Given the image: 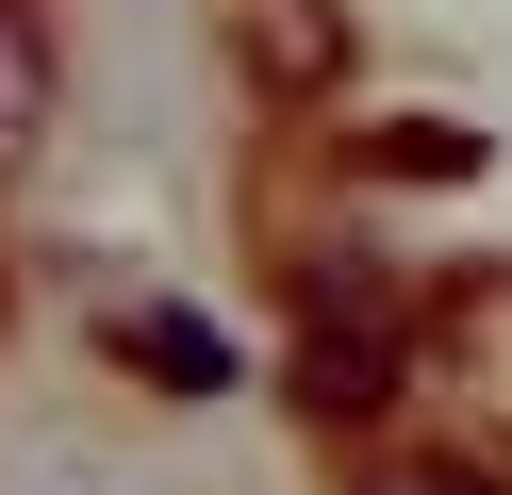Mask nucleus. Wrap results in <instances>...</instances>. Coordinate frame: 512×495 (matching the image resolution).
Returning a JSON list of instances; mask_svg holds the SVG:
<instances>
[{"label":"nucleus","mask_w":512,"mask_h":495,"mask_svg":"<svg viewBox=\"0 0 512 495\" xmlns=\"http://www.w3.org/2000/svg\"><path fill=\"white\" fill-rule=\"evenodd\" d=\"M116 347H133V363H149V380H166V396H232V380H248V347H232V330H215V314H133V330H116Z\"/></svg>","instance_id":"nucleus-1"},{"label":"nucleus","mask_w":512,"mask_h":495,"mask_svg":"<svg viewBox=\"0 0 512 495\" xmlns=\"http://www.w3.org/2000/svg\"><path fill=\"white\" fill-rule=\"evenodd\" d=\"M34 116H50V33L17 17V0H0V165L34 149Z\"/></svg>","instance_id":"nucleus-2"}]
</instances>
